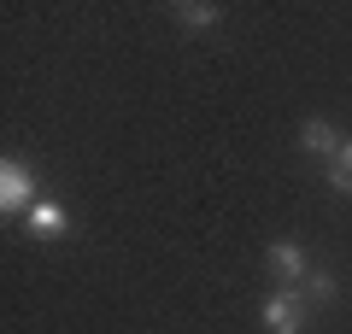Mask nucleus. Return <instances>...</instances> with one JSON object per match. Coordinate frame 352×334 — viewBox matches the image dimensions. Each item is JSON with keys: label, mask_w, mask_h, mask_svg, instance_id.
I'll use <instances>...</instances> for the list:
<instances>
[{"label": "nucleus", "mask_w": 352, "mask_h": 334, "mask_svg": "<svg viewBox=\"0 0 352 334\" xmlns=\"http://www.w3.org/2000/svg\"><path fill=\"white\" fill-rule=\"evenodd\" d=\"M30 205H36V170L6 153L0 159V211L6 217H30Z\"/></svg>", "instance_id": "f257e3e1"}, {"label": "nucleus", "mask_w": 352, "mask_h": 334, "mask_svg": "<svg viewBox=\"0 0 352 334\" xmlns=\"http://www.w3.org/2000/svg\"><path fill=\"white\" fill-rule=\"evenodd\" d=\"M300 287H305V293H300V299H329V293H335V282H329V276H323V270H311V276H305V282H300Z\"/></svg>", "instance_id": "6e6552de"}, {"label": "nucleus", "mask_w": 352, "mask_h": 334, "mask_svg": "<svg viewBox=\"0 0 352 334\" xmlns=\"http://www.w3.org/2000/svg\"><path fill=\"white\" fill-rule=\"evenodd\" d=\"M176 18L188 30H212L217 24V6H206V0H188V6H176Z\"/></svg>", "instance_id": "0eeeda50"}, {"label": "nucleus", "mask_w": 352, "mask_h": 334, "mask_svg": "<svg viewBox=\"0 0 352 334\" xmlns=\"http://www.w3.org/2000/svg\"><path fill=\"white\" fill-rule=\"evenodd\" d=\"M270 270H276L282 282H305V276H311V258H305V247H294V241H276V247H270Z\"/></svg>", "instance_id": "20e7f679"}, {"label": "nucleus", "mask_w": 352, "mask_h": 334, "mask_svg": "<svg viewBox=\"0 0 352 334\" xmlns=\"http://www.w3.org/2000/svg\"><path fill=\"white\" fill-rule=\"evenodd\" d=\"M329 188L335 194H352V141H340V153L329 159Z\"/></svg>", "instance_id": "423d86ee"}, {"label": "nucleus", "mask_w": 352, "mask_h": 334, "mask_svg": "<svg viewBox=\"0 0 352 334\" xmlns=\"http://www.w3.org/2000/svg\"><path fill=\"white\" fill-rule=\"evenodd\" d=\"M24 229H30L36 241H59V235H71V211H65L59 199H36L30 217H24Z\"/></svg>", "instance_id": "7ed1b4c3"}, {"label": "nucleus", "mask_w": 352, "mask_h": 334, "mask_svg": "<svg viewBox=\"0 0 352 334\" xmlns=\"http://www.w3.org/2000/svg\"><path fill=\"white\" fill-rule=\"evenodd\" d=\"M264 334H305V299L294 287L264 299Z\"/></svg>", "instance_id": "f03ea898"}, {"label": "nucleus", "mask_w": 352, "mask_h": 334, "mask_svg": "<svg viewBox=\"0 0 352 334\" xmlns=\"http://www.w3.org/2000/svg\"><path fill=\"white\" fill-rule=\"evenodd\" d=\"M300 141H305L311 153H323V159H335V153H340V135H335V124H329V118H305Z\"/></svg>", "instance_id": "39448f33"}]
</instances>
